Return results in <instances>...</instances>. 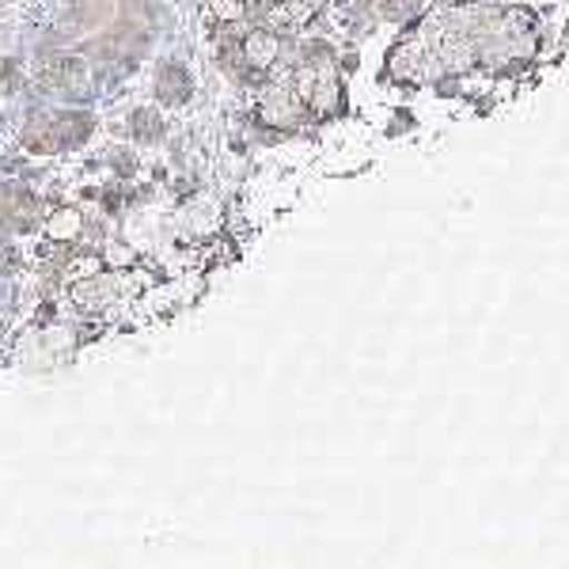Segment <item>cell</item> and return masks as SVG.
Listing matches in <instances>:
<instances>
[{
  "label": "cell",
  "mask_w": 569,
  "mask_h": 569,
  "mask_svg": "<svg viewBox=\"0 0 569 569\" xmlns=\"http://www.w3.org/2000/svg\"><path fill=\"white\" fill-rule=\"evenodd\" d=\"M84 114H34L23 130V144L31 152H61L72 141H84Z\"/></svg>",
  "instance_id": "6da1fadb"
},
{
  "label": "cell",
  "mask_w": 569,
  "mask_h": 569,
  "mask_svg": "<svg viewBox=\"0 0 569 569\" xmlns=\"http://www.w3.org/2000/svg\"><path fill=\"white\" fill-rule=\"evenodd\" d=\"M39 77L42 84L58 88V91H80V84H84V69H80L77 58H69V53H50V58L39 66Z\"/></svg>",
  "instance_id": "7a4b0ae2"
},
{
  "label": "cell",
  "mask_w": 569,
  "mask_h": 569,
  "mask_svg": "<svg viewBox=\"0 0 569 569\" xmlns=\"http://www.w3.org/2000/svg\"><path fill=\"white\" fill-rule=\"evenodd\" d=\"M0 220H8L12 228H31L39 220V206L23 190H0Z\"/></svg>",
  "instance_id": "3957f363"
},
{
  "label": "cell",
  "mask_w": 569,
  "mask_h": 569,
  "mask_svg": "<svg viewBox=\"0 0 569 569\" xmlns=\"http://www.w3.org/2000/svg\"><path fill=\"white\" fill-rule=\"evenodd\" d=\"M156 91H160L163 103H182L190 96V77L182 66H163L156 72Z\"/></svg>",
  "instance_id": "277c9868"
},
{
  "label": "cell",
  "mask_w": 569,
  "mask_h": 569,
  "mask_svg": "<svg viewBox=\"0 0 569 569\" xmlns=\"http://www.w3.org/2000/svg\"><path fill=\"white\" fill-rule=\"evenodd\" d=\"M133 133L141 137V141H152V137L163 133V122L156 114H149V110H141V114L133 118Z\"/></svg>",
  "instance_id": "5b68a950"
}]
</instances>
